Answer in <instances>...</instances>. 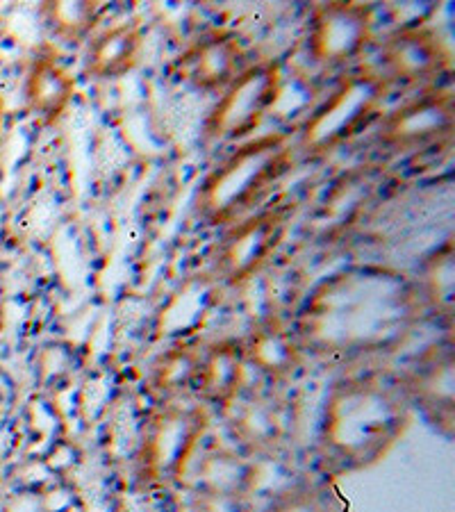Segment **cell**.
I'll return each mask as SVG.
<instances>
[{
    "label": "cell",
    "instance_id": "cell-1",
    "mask_svg": "<svg viewBox=\"0 0 455 512\" xmlns=\"http://www.w3.org/2000/svg\"><path fill=\"white\" fill-rule=\"evenodd\" d=\"M292 164L294 151L285 135H262L242 142L203 180L196 194L198 217L214 226H233L251 217L262 210L260 205Z\"/></svg>",
    "mask_w": 455,
    "mask_h": 512
},
{
    "label": "cell",
    "instance_id": "cell-2",
    "mask_svg": "<svg viewBox=\"0 0 455 512\" xmlns=\"http://www.w3.org/2000/svg\"><path fill=\"white\" fill-rule=\"evenodd\" d=\"M387 82L374 69L349 71L324 101L314 105L301 126L299 148L324 155L344 146L376 121Z\"/></svg>",
    "mask_w": 455,
    "mask_h": 512
},
{
    "label": "cell",
    "instance_id": "cell-3",
    "mask_svg": "<svg viewBox=\"0 0 455 512\" xmlns=\"http://www.w3.org/2000/svg\"><path fill=\"white\" fill-rule=\"evenodd\" d=\"M283 92V69L276 60L246 64L242 73L219 94L205 121V135L214 142H248L276 107Z\"/></svg>",
    "mask_w": 455,
    "mask_h": 512
},
{
    "label": "cell",
    "instance_id": "cell-4",
    "mask_svg": "<svg viewBox=\"0 0 455 512\" xmlns=\"http://www.w3.org/2000/svg\"><path fill=\"white\" fill-rule=\"evenodd\" d=\"M374 39V10L362 3H324L308 23V55L321 69H351Z\"/></svg>",
    "mask_w": 455,
    "mask_h": 512
},
{
    "label": "cell",
    "instance_id": "cell-5",
    "mask_svg": "<svg viewBox=\"0 0 455 512\" xmlns=\"http://www.w3.org/2000/svg\"><path fill=\"white\" fill-rule=\"evenodd\" d=\"M455 128V98L449 89H424L380 117L376 142L394 153H415L424 148L449 144Z\"/></svg>",
    "mask_w": 455,
    "mask_h": 512
},
{
    "label": "cell",
    "instance_id": "cell-6",
    "mask_svg": "<svg viewBox=\"0 0 455 512\" xmlns=\"http://www.w3.org/2000/svg\"><path fill=\"white\" fill-rule=\"evenodd\" d=\"M451 69V53L435 30L410 26L392 32L380 48V76L405 87L430 85Z\"/></svg>",
    "mask_w": 455,
    "mask_h": 512
},
{
    "label": "cell",
    "instance_id": "cell-7",
    "mask_svg": "<svg viewBox=\"0 0 455 512\" xmlns=\"http://www.w3.org/2000/svg\"><path fill=\"white\" fill-rule=\"evenodd\" d=\"M292 221V208H262L251 217L237 221L221 244V267L228 276L246 274L278 249Z\"/></svg>",
    "mask_w": 455,
    "mask_h": 512
},
{
    "label": "cell",
    "instance_id": "cell-8",
    "mask_svg": "<svg viewBox=\"0 0 455 512\" xmlns=\"http://www.w3.org/2000/svg\"><path fill=\"white\" fill-rule=\"evenodd\" d=\"M246 66V51L235 32H210L189 46L178 60L182 82L201 92H223Z\"/></svg>",
    "mask_w": 455,
    "mask_h": 512
},
{
    "label": "cell",
    "instance_id": "cell-9",
    "mask_svg": "<svg viewBox=\"0 0 455 512\" xmlns=\"http://www.w3.org/2000/svg\"><path fill=\"white\" fill-rule=\"evenodd\" d=\"M76 96V78L57 60L51 48H41L35 55L26 78L28 110L44 123H55L69 110Z\"/></svg>",
    "mask_w": 455,
    "mask_h": 512
},
{
    "label": "cell",
    "instance_id": "cell-10",
    "mask_svg": "<svg viewBox=\"0 0 455 512\" xmlns=\"http://www.w3.org/2000/svg\"><path fill=\"white\" fill-rule=\"evenodd\" d=\"M144 48L137 23H117L89 39L85 71L98 80H119L135 69Z\"/></svg>",
    "mask_w": 455,
    "mask_h": 512
},
{
    "label": "cell",
    "instance_id": "cell-11",
    "mask_svg": "<svg viewBox=\"0 0 455 512\" xmlns=\"http://www.w3.org/2000/svg\"><path fill=\"white\" fill-rule=\"evenodd\" d=\"M46 16L48 28L64 41H82L89 37L91 28L96 26L98 3H46L41 7Z\"/></svg>",
    "mask_w": 455,
    "mask_h": 512
},
{
    "label": "cell",
    "instance_id": "cell-12",
    "mask_svg": "<svg viewBox=\"0 0 455 512\" xmlns=\"http://www.w3.org/2000/svg\"><path fill=\"white\" fill-rule=\"evenodd\" d=\"M5 98L0 96V160H3V144H5Z\"/></svg>",
    "mask_w": 455,
    "mask_h": 512
}]
</instances>
